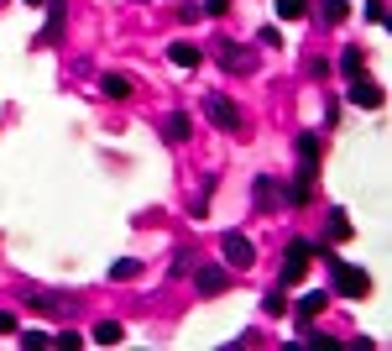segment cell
<instances>
[{
  "mask_svg": "<svg viewBox=\"0 0 392 351\" xmlns=\"http://www.w3.org/2000/svg\"><path fill=\"white\" fill-rule=\"evenodd\" d=\"M220 63H225V69H231V74H236V69H251V63H256V58H251V52H246V48H231V43H225V48H220Z\"/></svg>",
  "mask_w": 392,
  "mask_h": 351,
  "instance_id": "cell-8",
  "label": "cell"
},
{
  "mask_svg": "<svg viewBox=\"0 0 392 351\" xmlns=\"http://www.w3.org/2000/svg\"><path fill=\"white\" fill-rule=\"evenodd\" d=\"M168 58L178 63V69H199V48H194V43H173Z\"/></svg>",
  "mask_w": 392,
  "mask_h": 351,
  "instance_id": "cell-11",
  "label": "cell"
},
{
  "mask_svg": "<svg viewBox=\"0 0 392 351\" xmlns=\"http://www.w3.org/2000/svg\"><path fill=\"white\" fill-rule=\"evenodd\" d=\"M204 116H209L220 131H236V126H241V111H236V100H231V94H220V89H209V94H204Z\"/></svg>",
  "mask_w": 392,
  "mask_h": 351,
  "instance_id": "cell-3",
  "label": "cell"
},
{
  "mask_svg": "<svg viewBox=\"0 0 392 351\" xmlns=\"http://www.w3.org/2000/svg\"><path fill=\"white\" fill-rule=\"evenodd\" d=\"M299 163H319V137H314V131L299 137Z\"/></svg>",
  "mask_w": 392,
  "mask_h": 351,
  "instance_id": "cell-18",
  "label": "cell"
},
{
  "mask_svg": "<svg viewBox=\"0 0 392 351\" xmlns=\"http://www.w3.org/2000/svg\"><path fill=\"white\" fill-rule=\"evenodd\" d=\"M220 257H225V267H236V273H246V267L256 262V252H251V241L241 236V231H225V236H220Z\"/></svg>",
  "mask_w": 392,
  "mask_h": 351,
  "instance_id": "cell-4",
  "label": "cell"
},
{
  "mask_svg": "<svg viewBox=\"0 0 392 351\" xmlns=\"http://www.w3.org/2000/svg\"><path fill=\"white\" fill-rule=\"evenodd\" d=\"M309 262H314V241H288V257H282V289L304 283Z\"/></svg>",
  "mask_w": 392,
  "mask_h": 351,
  "instance_id": "cell-2",
  "label": "cell"
},
{
  "mask_svg": "<svg viewBox=\"0 0 392 351\" xmlns=\"http://www.w3.org/2000/svg\"><path fill=\"white\" fill-rule=\"evenodd\" d=\"M387 94H382V84H371V79H350V105H367V111H376Z\"/></svg>",
  "mask_w": 392,
  "mask_h": 351,
  "instance_id": "cell-6",
  "label": "cell"
},
{
  "mask_svg": "<svg viewBox=\"0 0 392 351\" xmlns=\"http://www.w3.org/2000/svg\"><path fill=\"white\" fill-rule=\"evenodd\" d=\"M262 309H267V315H288V294H282V289H272V294L262 299Z\"/></svg>",
  "mask_w": 392,
  "mask_h": 351,
  "instance_id": "cell-19",
  "label": "cell"
},
{
  "mask_svg": "<svg viewBox=\"0 0 392 351\" xmlns=\"http://www.w3.org/2000/svg\"><path fill=\"white\" fill-rule=\"evenodd\" d=\"M162 137L168 142H188V116H168L162 121Z\"/></svg>",
  "mask_w": 392,
  "mask_h": 351,
  "instance_id": "cell-14",
  "label": "cell"
},
{
  "mask_svg": "<svg viewBox=\"0 0 392 351\" xmlns=\"http://www.w3.org/2000/svg\"><path fill=\"white\" fill-rule=\"evenodd\" d=\"M340 69H345L350 79H361V74H367V52H361V48H345V52H340Z\"/></svg>",
  "mask_w": 392,
  "mask_h": 351,
  "instance_id": "cell-12",
  "label": "cell"
},
{
  "mask_svg": "<svg viewBox=\"0 0 392 351\" xmlns=\"http://www.w3.org/2000/svg\"><path fill=\"white\" fill-rule=\"evenodd\" d=\"M199 289L204 294H225V267H204V273H199Z\"/></svg>",
  "mask_w": 392,
  "mask_h": 351,
  "instance_id": "cell-15",
  "label": "cell"
},
{
  "mask_svg": "<svg viewBox=\"0 0 392 351\" xmlns=\"http://www.w3.org/2000/svg\"><path fill=\"white\" fill-rule=\"evenodd\" d=\"M137 273H142V262H137V257H120V262L110 267V278H120V283H126V278H137Z\"/></svg>",
  "mask_w": 392,
  "mask_h": 351,
  "instance_id": "cell-20",
  "label": "cell"
},
{
  "mask_svg": "<svg viewBox=\"0 0 392 351\" xmlns=\"http://www.w3.org/2000/svg\"><path fill=\"white\" fill-rule=\"evenodd\" d=\"M256 210H277V205H288V184H277V179H256Z\"/></svg>",
  "mask_w": 392,
  "mask_h": 351,
  "instance_id": "cell-5",
  "label": "cell"
},
{
  "mask_svg": "<svg viewBox=\"0 0 392 351\" xmlns=\"http://www.w3.org/2000/svg\"><path fill=\"white\" fill-rule=\"evenodd\" d=\"M89 335H94V341H100V346H120V341H126V330H120L115 320H100V325H94Z\"/></svg>",
  "mask_w": 392,
  "mask_h": 351,
  "instance_id": "cell-10",
  "label": "cell"
},
{
  "mask_svg": "<svg viewBox=\"0 0 392 351\" xmlns=\"http://www.w3.org/2000/svg\"><path fill=\"white\" fill-rule=\"evenodd\" d=\"M21 325H16V315H11V309H0V335H16Z\"/></svg>",
  "mask_w": 392,
  "mask_h": 351,
  "instance_id": "cell-23",
  "label": "cell"
},
{
  "mask_svg": "<svg viewBox=\"0 0 392 351\" xmlns=\"http://www.w3.org/2000/svg\"><path fill=\"white\" fill-rule=\"evenodd\" d=\"M277 16L282 21H304L309 16V0H277Z\"/></svg>",
  "mask_w": 392,
  "mask_h": 351,
  "instance_id": "cell-16",
  "label": "cell"
},
{
  "mask_svg": "<svg viewBox=\"0 0 392 351\" xmlns=\"http://www.w3.org/2000/svg\"><path fill=\"white\" fill-rule=\"evenodd\" d=\"M319 309H324V294H319V289H314V294H304V299H299V325H309Z\"/></svg>",
  "mask_w": 392,
  "mask_h": 351,
  "instance_id": "cell-13",
  "label": "cell"
},
{
  "mask_svg": "<svg viewBox=\"0 0 392 351\" xmlns=\"http://www.w3.org/2000/svg\"><path fill=\"white\" fill-rule=\"evenodd\" d=\"M345 11H350V6H345V0H324V16H330V21H340V16H345Z\"/></svg>",
  "mask_w": 392,
  "mask_h": 351,
  "instance_id": "cell-21",
  "label": "cell"
},
{
  "mask_svg": "<svg viewBox=\"0 0 392 351\" xmlns=\"http://www.w3.org/2000/svg\"><path fill=\"white\" fill-rule=\"evenodd\" d=\"M314 257H324V262H330V289H340L345 299H367V294H371V278L361 273L356 262H340V257H335L330 247H324V241L314 247Z\"/></svg>",
  "mask_w": 392,
  "mask_h": 351,
  "instance_id": "cell-1",
  "label": "cell"
},
{
  "mask_svg": "<svg viewBox=\"0 0 392 351\" xmlns=\"http://www.w3.org/2000/svg\"><path fill=\"white\" fill-rule=\"evenodd\" d=\"M63 16H69V0H47V26L37 32V43H52V37H58V26H63Z\"/></svg>",
  "mask_w": 392,
  "mask_h": 351,
  "instance_id": "cell-7",
  "label": "cell"
},
{
  "mask_svg": "<svg viewBox=\"0 0 392 351\" xmlns=\"http://www.w3.org/2000/svg\"><path fill=\"white\" fill-rule=\"evenodd\" d=\"M324 231H330V241H345L350 236V215L345 210H330V215H324Z\"/></svg>",
  "mask_w": 392,
  "mask_h": 351,
  "instance_id": "cell-9",
  "label": "cell"
},
{
  "mask_svg": "<svg viewBox=\"0 0 392 351\" xmlns=\"http://www.w3.org/2000/svg\"><path fill=\"white\" fill-rule=\"evenodd\" d=\"M199 11H204V16H225V11H231V0H204Z\"/></svg>",
  "mask_w": 392,
  "mask_h": 351,
  "instance_id": "cell-22",
  "label": "cell"
},
{
  "mask_svg": "<svg viewBox=\"0 0 392 351\" xmlns=\"http://www.w3.org/2000/svg\"><path fill=\"white\" fill-rule=\"evenodd\" d=\"M100 89L110 94V100H126V94H131V84H126L120 74H105V79H100Z\"/></svg>",
  "mask_w": 392,
  "mask_h": 351,
  "instance_id": "cell-17",
  "label": "cell"
}]
</instances>
